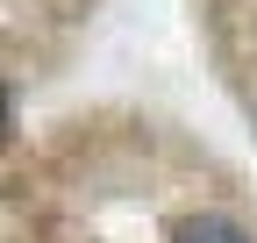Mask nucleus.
Here are the masks:
<instances>
[{
    "label": "nucleus",
    "mask_w": 257,
    "mask_h": 243,
    "mask_svg": "<svg viewBox=\"0 0 257 243\" xmlns=\"http://www.w3.org/2000/svg\"><path fill=\"white\" fill-rule=\"evenodd\" d=\"M172 243H250V229L229 222V215H186L172 229Z\"/></svg>",
    "instance_id": "f257e3e1"
}]
</instances>
